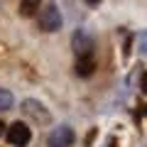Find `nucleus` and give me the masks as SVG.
Wrapping results in <instances>:
<instances>
[{
  "label": "nucleus",
  "mask_w": 147,
  "mask_h": 147,
  "mask_svg": "<svg viewBox=\"0 0 147 147\" xmlns=\"http://www.w3.org/2000/svg\"><path fill=\"white\" fill-rule=\"evenodd\" d=\"M86 3H88V5H96V3H98V0H86Z\"/></svg>",
  "instance_id": "obj_11"
},
{
  "label": "nucleus",
  "mask_w": 147,
  "mask_h": 147,
  "mask_svg": "<svg viewBox=\"0 0 147 147\" xmlns=\"http://www.w3.org/2000/svg\"><path fill=\"white\" fill-rule=\"evenodd\" d=\"M3 132H5V123L0 120V135H3Z\"/></svg>",
  "instance_id": "obj_10"
},
{
  "label": "nucleus",
  "mask_w": 147,
  "mask_h": 147,
  "mask_svg": "<svg viewBox=\"0 0 147 147\" xmlns=\"http://www.w3.org/2000/svg\"><path fill=\"white\" fill-rule=\"evenodd\" d=\"M108 147H118V140H115V137H110V140H108Z\"/></svg>",
  "instance_id": "obj_9"
},
{
  "label": "nucleus",
  "mask_w": 147,
  "mask_h": 147,
  "mask_svg": "<svg viewBox=\"0 0 147 147\" xmlns=\"http://www.w3.org/2000/svg\"><path fill=\"white\" fill-rule=\"evenodd\" d=\"M42 0H22V15H32L34 7H39Z\"/></svg>",
  "instance_id": "obj_8"
},
{
  "label": "nucleus",
  "mask_w": 147,
  "mask_h": 147,
  "mask_svg": "<svg viewBox=\"0 0 147 147\" xmlns=\"http://www.w3.org/2000/svg\"><path fill=\"white\" fill-rule=\"evenodd\" d=\"M12 103H15L12 93H10V91H5V88H0V110H10Z\"/></svg>",
  "instance_id": "obj_7"
},
{
  "label": "nucleus",
  "mask_w": 147,
  "mask_h": 147,
  "mask_svg": "<svg viewBox=\"0 0 147 147\" xmlns=\"http://www.w3.org/2000/svg\"><path fill=\"white\" fill-rule=\"evenodd\" d=\"M74 142H76V132H74L69 125H61V127H57V130L49 135L47 145L49 147H71Z\"/></svg>",
  "instance_id": "obj_4"
},
{
  "label": "nucleus",
  "mask_w": 147,
  "mask_h": 147,
  "mask_svg": "<svg viewBox=\"0 0 147 147\" xmlns=\"http://www.w3.org/2000/svg\"><path fill=\"white\" fill-rule=\"evenodd\" d=\"M71 44H74V52H76V57H91V54H93V49H96L93 37H91L86 30H76V32H74Z\"/></svg>",
  "instance_id": "obj_1"
},
{
  "label": "nucleus",
  "mask_w": 147,
  "mask_h": 147,
  "mask_svg": "<svg viewBox=\"0 0 147 147\" xmlns=\"http://www.w3.org/2000/svg\"><path fill=\"white\" fill-rule=\"evenodd\" d=\"M22 110H25L30 118H34L37 123H52V113H49L47 108H44L39 100H32V98H27V100H22Z\"/></svg>",
  "instance_id": "obj_5"
},
{
  "label": "nucleus",
  "mask_w": 147,
  "mask_h": 147,
  "mask_svg": "<svg viewBox=\"0 0 147 147\" xmlns=\"http://www.w3.org/2000/svg\"><path fill=\"white\" fill-rule=\"evenodd\" d=\"M96 71V59H93V54L91 57H76V74L79 76H91V74Z\"/></svg>",
  "instance_id": "obj_6"
},
{
  "label": "nucleus",
  "mask_w": 147,
  "mask_h": 147,
  "mask_svg": "<svg viewBox=\"0 0 147 147\" xmlns=\"http://www.w3.org/2000/svg\"><path fill=\"white\" fill-rule=\"evenodd\" d=\"M7 130V142L10 145H15V147H25V145H30V140H32V132H30V127L25 125V123H12L10 127H5Z\"/></svg>",
  "instance_id": "obj_2"
},
{
  "label": "nucleus",
  "mask_w": 147,
  "mask_h": 147,
  "mask_svg": "<svg viewBox=\"0 0 147 147\" xmlns=\"http://www.w3.org/2000/svg\"><path fill=\"white\" fill-rule=\"evenodd\" d=\"M39 27L44 32H57L61 27V12H59L57 5H47L39 12Z\"/></svg>",
  "instance_id": "obj_3"
}]
</instances>
